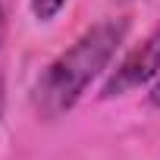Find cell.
<instances>
[{
  "label": "cell",
  "mask_w": 160,
  "mask_h": 160,
  "mask_svg": "<svg viewBox=\"0 0 160 160\" xmlns=\"http://www.w3.org/2000/svg\"><path fill=\"white\" fill-rule=\"evenodd\" d=\"M3 32H7V13H3V7H0V44H3Z\"/></svg>",
  "instance_id": "5"
},
{
  "label": "cell",
  "mask_w": 160,
  "mask_h": 160,
  "mask_svg": "<svg viewBox=\"0 0 160 160\" xmlns=\"http://www.w3.org/2000/svg\"><path fill=\"white\" fill-rule=\"evenodd\" d=\"M129 19H107L91 25L69 50H63L32 85V107L41 119H57L69 113L88 85L107 69L119 44L126 41Z\"/></svg>",
  "instance_id": "1"
},
{
  "label": "cell",
  "mask_w": 160,
  "mask_h": 160,
  "mask_svg": "<svg viewBox=\"0 0 160 160\" xmlns=\"http://www.w3.org/2000/svg\"><path fill=\"white\" fill-rule=\"evenodd\" d=\"M157 75H160V22H157V25L151 28V35H148L138 47H132V50L122 57V63L110 72V78H107L104 88H101V98H104V101L122 98V94H129V91H135V88L154 82Z\"/></svg>",
  "instance_id": "2"
},
{
  "label": "cell",
  "mask_w": 160,
  "mask_h": 160,
  "mask_svg": "<svg viewBox=\"0 0 160 160\" xmlns=\"http://www.w3.org/2000/svg\"><path fill=\"white\" fill-rule=\"evenodd\" d=\"M0 116H3V91H0Z\"/></svg>",
  "instance_id": "6"
},
{
  "label": "cell",
  "mask_w": 160,
  "mask_h": 160,
  "mask_svg": "<svg viewBox=\"0 0 160 160\" xmlns=\"http://www.w3.org/2000/svg\"><path fill=\"white\" fill-rule=\"evenodd\" d=\"M69 3V0H32V16L38 22H50L60 16V10Z\"/></svg>",
  "instance_id": "3"
},
{
  "label": "cell",
  "mask_w": 160,
  "mask_h": 160,
  "mask_svg": "<svg viewBox=\"0 0 160 160\" xmlns=\"http://www.w3.org/2000/svg\"><path fill=\"white\" fill-rule=\"evenodd\" d=\"M148 101H151V104L160 110V78H157V82L151 85V94H148Z\"/></svg>",
  "instance_id": "4"
}]
</instances>
